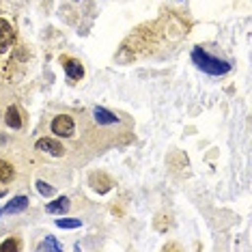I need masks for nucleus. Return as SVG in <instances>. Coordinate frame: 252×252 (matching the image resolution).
I'll use <instances>...</instances> for the list:
<instances>
[{"label": "nucleus", "instance_id": "obj_1", "mask_svg": "<svg viewBox=\"0 0 252 252\" xmlns=\"http://www.w3.org/2000/svg\"><path fill=\"white\" fill-rule=\"evenodd\" d=\"M192 61H194V65H196L200 71L209 73V76H224V73L231 71V65H228L226 61L214 59V56H209L203 48H194L192 50Z\"/></svg>", "mask_w": 252, "mask_h": 252}, {"label": "nucleus", "instance_id": "obj_2", "mask_svg": "<svg viewBox=\"0 0 252 252\" xmlns=\"http://www.w3.org/2000/svg\"><path fill=\"white\" fill-rule=\"evenodd\" d=\"M73 131H76V125H73V119L67 114H59L52 121V134L61 136V138H71Z\"/></svg>", "mask_w": 252, "mask_h": 252}, {"label": "nucleus", "instance_id": "obj_3", "mask_svg": "<svg viewBox=\"0 0 252 252\" xmlns=\"http://www.w3.org/2000/svg\"><path fill=\"white\" fill-rule=\"evenodd\" d=\"M15 41V35H13V28H11V24L7 20L0 18V54H4L7 50L13 45Z\"/></svg>", "mask_w": 252, "mask_h": 252}, {"label": "nucleus", "instance_id": "obj_4", "mask_svg": "<svg viewBox=\"0 0 252 252\" xmlns=\"http://www.w3.org/2000/svg\"><path fill=\"white\" fill-rule=\"evenodd\" d=\"M37 151H43V153H50V156H54V158H61L63 153H65V149H63L61 142L54 140V138H41V140H37Z\"/></svg>", "mask_w": 252, "mask_h": 252}, {"label": "nucleus", "instance_id": "obj_5", "mask_svg": "<svg viewBox=\"0 0 252 252\" xmlns=\"http://www.w3.org/2000/svg\"><path fill=\"white\" fill-rule=\"evenodd\" d=\"M93 117H95V121L99 125H114V123H119L117 114L110 112V110H106V108H99V106L93 110Z\"/></svg>", "mask_w": 252, "mask_h": 252}, {"label": "nucleus", "instance_id": "obj_6", "mask_svg": "<svg viewBox=\"0 0 252 252\" xmlns=\"http://www.w3.org/2000/svg\"><path fill=\"white\" fill-rule=\"evenodd\" d=\"M28 207V198L26 196H15L7 207L2 209V214H20V211H24Z\"/></svg>", "mask_w": 252, "mask_h": 252}, {"label": "nucleus", "instance_id": "obj_7", "mask_svg": "<svg viewBox=\"0 0 252 252\" xmlns=\"http://www.w3.org/2000/svg\"><path fill=\"white\" fill-rule=\"evenodd\" d=\"M65 73L67 76H69L71 80H80L84 76V67L80 65L78 61H67L65 63Z\"/></svg>", "mask_w": 252, "mask_h": 252}, {"label": "nucleus", "instance_id": "obj_8", "mask_svg": "<svg viewBox=\"0 0 252 252\" xmlns=\"http://www.w3.org/2000/svg\"><path fill=\"white\" fill-rule=\"evenodd\" d=\"M45 209H48V214H65V211L69 209V198H65V196L56 198L54 203H50Z\"/></svg>", "mask_w": 252, "mask_h": 252}, {"label": "nucleus", "instance_id": "obj_9", "mask_svg": "<svg viewBox=\"0 0 252 252\" xmlns=\"http://www.w3.org/2000/svg\"><path fill=\"white\" fill-rule=\"evenodd\" d=\"M4 121H7L9 127L20 129V127H22V119H20L18 108H15V106H9V108H7V117H4Z\"/></svg>", "mask_w": 252, "mask_h": 252}, {"label": "nucleus", "instance_id": "obj_10", "mask_svg": "<svg viewBox=\"0 0 252 252\" xmlns=\"http://www.w3.org/2000/svg\"><path fill=\"white\" fill-rule=\"evenodd\" d=\"M37 250H39V252H45V250H48V252H63V246L56 242L52 235H48V237H45L43 242L37 246Z\"/></svg>", "mask_w": 252, "mask_h": 252}, {"label": "nucleus", "instance_id": "obj_11", "mask_svg": "<svg viewBox=\"0 0 252 252\" xmlns=\"http://www.w3.org/2000/svg\"><path fill=\"white\" fill-rule=\"evenodd\" d=\"M11 179H13V166L0 159V183H7Z\"/></svg>", "mask_w": 252, "mask_h": 252}, {"label": "nucleus", "instance_id": "obj_12", "mask_svg": "<svg viewBox=\"0 0 252 252\" xmlns=\"http://www.w3.org/2000/svg\"><path fill=\"white\" fill-rule=\"evenodd\" d=\"M56 226H61V228H80L82 226V220H78V218H63V220H56Z\"/></svg>", "mask_w": 252, "mask_h": 252}, {"label": "nucleus", "instance_id": "obj_13", "mask_svg": "<svg viewBox=\"0 0 252 252\" xmlns=\"http://www.w3.org/2000/svg\"><path fill=\"white\" fill-rule=\"evenodd\" d=\"M37 190H39V194H43V196H52L54 194V188L48 186L45 181H37Z\"/></svg>", "mask_w": 252, "mask_h": 252}, {"label": "nucleus", "instance_id": "obj_14", "mask_svg": "<svg viewBox=\"0 0 252 252\" xmlns=\"http://www.w3.org/2000/svg\"><path fill=\"white\" fill-rule=\"evenodd\" d=\"M18 248H20V244L13 242V239H7V242L0 246V250H2V252H4V250H18Z\"/></svg>", "mask_w": 252, "mask_h": 252}, {"label": "nucleus", "instance_id": "obj_15", "mask_svg": "<svg viewBox=\"0 0 252 252\" xmlns=\"http://www.w3.org/2000/svg\"><path fill=\"white\" fill-rule=\"evenodd\" d=\"M4 196V190H0V198H2Z\"/></svg>", "mask_w": 252, "mask_h": 252}, {"label": "nucleus", "instance_id": "obj_16", "mask_svg": "<svg viewBox=\"0 0 252 252\" xmlns=\"http://www.w3.org/2000/svg\"><path fill=\"white\" fill-rule=\"evenodd\" d=\"M0 216H2V211H0Z\"/></svg>", "mask_w": 252, "mask_h": 252}]
</instances>
